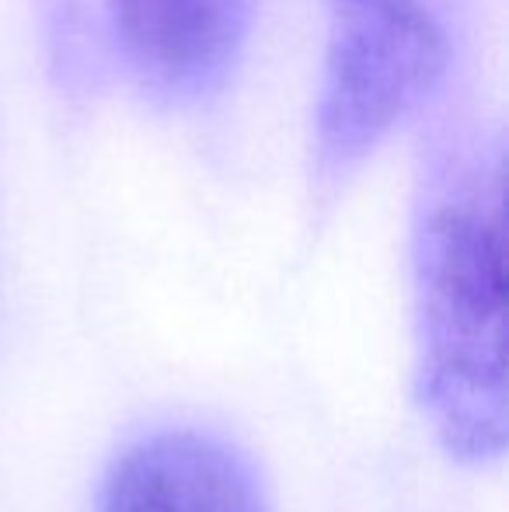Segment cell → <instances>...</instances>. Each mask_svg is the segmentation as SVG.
Listing matches in <instances>:
<instances>
[{
	"mask_svg": "<svg viewBox=\"0 0 509 512\" xmlns=\"http://www.w3.org/2000/svg\"><path fill=\"white\" fill-rule=\"evenodd\" d=\"M454 35L436 0H325L311 185L349 182L447 84Z\"/></svg>",
	"mask_w": 509,
	"mask_h": 512,
	"instance_id": "cell-2",
	"label": "cell"
},
{
	"mask_svg": "<svg viewBox=\"0 0 509 512\" xmlns=\"http://www.w3.org/2000/svg\"><path fill=\"white\" fill-rule=\"evenodd\" d=\"M98 512H265L255 478L199 432H161L112 464Z\"/></svg>",
	"mask_w": 509,
	"mask_h": 512,
	"instance_id": "cell-4",
	"label": "cell"
},
{
	"mask_svg": "<svg viewBox=\"0 0 509 512\" xmlns=\"http://www.w3.org/2000/svg\"><path fill=\"white\" fill-rule=\"evenodd\" d=\"M116 53L161 105H199L231 77L262 0H102Z\"/></svg>",
	"mask_w": 509,
	"mask_h": 512,
	"instance_id": "cell-3",
	"label": "cell"
},
{
	"mask_svg": "<svg viewBox=\"0 0 509 512\" xmlns=\"http://www.w3.org/2000/svg\"><path fill=\"white\" fill-rule=\"evenodd\" d=\"M419 398L450 457L506 450L503 143L454 126L433 147L412 230Z\"/></svg>",
	"mask_w": 509,
	"mask_h": 512,
	"instance_id": "cell-1",
	"label": "cell"
}]
</instances>
